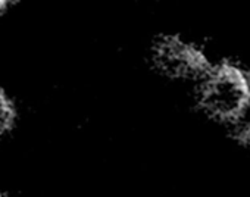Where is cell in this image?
<instances>
[{
	"label": "cell",
	"mask_w": 250,
	"mask_h": 197,
	"mask_svg": "<svg viewBox=\"0 0 250 197\" xmlns=\"http://www.w3.org/2000/svg\"><path fill=\"white\" fill-rule=\"evenodd\" d=\"M188 91L208 121L229 130L250 103V72L232 60L212 59Z\"/></svg>",
	"instance_id": "6da1fadb"
},
{
	"label": "cell",
	"mask_w": 250,
	"mask_h": 197,
	"mask_svg": "<svg viewBox=\"0 0 250 197\" xmlns=\"http://www.w3.org/2000/svg\"><path fill=\"white\" fill-rule=\"evenodd\" d=\"M146 60L158 78L187 88L212 62L202 44L181 33L155 36L147 47Z\"/></svg>",
	"instance_id": "7a4b0ae2"
},
{
	"label": "cell",
	"mask_w": 250,
	"mask_h": 197,
	"mask_svg": "<svg viewBox=\"0 0 250 197\" xmlns=\"http://www.w3.org/2000/svg\"><path fill=\"white\" fill-rule=\"evenodd\" d=\"M231 136L246 149L250 150V103L238 121L228 130Z\"/></svg>",
	"instance_id": "3957f363"
}]
</instances>
